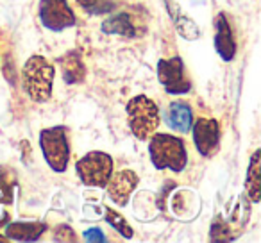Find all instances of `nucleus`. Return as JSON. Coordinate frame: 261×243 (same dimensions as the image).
I'll return each mask as SVG.
<instances>
[{
    "label": "nucleus",
    "mask_w": 261,
    "mask_h": 243,
    "mask_svg": "<svg viewBox=\"0 0 261 243\" xmlns=\"http://www.w3.org/2000/svg\"><path fill=\"white\" fill-rule=\"evenodd\" d=\"M0 241H9V238H8V236H4V234H0Z\"/></svg>",
    "instance_id": "24"
},
{
    "label": "nucleus",
    "mask_w": 261,
    "mask_h": 243,
    "mask_svg": "<svg viewBox=\"0 0 261 243\" xmlns=\"http://www.w3.org/2000/svg\"><path fill=\"white\" fill-rule=\"evenodd\" d=\"M220 122L215 118H197L192 124L193 143L197 152L204 157H213L220 150Z\"/></svg>",
    "instance_id": "8"
},
{
    "label": "nucleus",
    "mask_w": 261,
    "mask_h": 243,
    "mask_svg": "<svg viewBox=\"0 0 261 243\" xmlns=\"http://www.w3.org/2000/svg\"><path fill=\"white\" fill-rule=\"evenodd\" d=\"M20 147H22V154H23V163H27V161H29V157H27V152H29V142H25V140H23V142H20Z\"/></svg>",
    "instance_id": "23"
},
{
    "label": "nucleus",
    "mask_w": 261,
    "mask_h": 243,
    "mask_svg": "<svg viewBox=\"0 0 261 243\" xmlns=\"http://www.w3.org/2000/svg\"><path fill=\"white\" fill-rule=\"evenodd\" d=\"M54 239L56 241H75L77 236L68 225H58L54 231Z\"/></svg>",
    "instance_id": "20"
},
{
    "label": "nucleus",
    "mask_w": 261,
    "mask_h": 243,
    "mask_svg": "<svg viewBox=\"0 0 261 243\" xmlns=\"http://www.w3.org/2000/svg\"><path fill=\"white\" fill-rule=\"evenodd\" d=\"M215 25V50L225 63L236 58V40L232 27L225 13H218L213 20Z\"/></svg>",
    "instance_id": "10"
},
{
    "label": "nucleus",
    "mask_w": 261,
    "mask_h": 243,
    "mask_svg": "<svg viewBox=\"0 0 261 243\" xmlns=\"http://www.w3.org/2000/svg\"><path fill=\"white\" fill-rule=\"evenodd\" d=\"M210 238L211 241H225V239H231L232 234H231V229L229 225L225 224V220L222 217H217L211 225V231H210Z\"/></svg>",
    "instance_id": "19"
},
{
    "label": "nucleus",
    "mask_w": 261,
    "mask_h": 243,
    "mask_svg": "<svg viewBox=\"0 0 261 243\" xmlns=\"http://www.w3.org/2000/svg\"><path fill=\"white\" fill-rule=\"evenodd\" d=\"M165 122L177 132H190L193 124V113L186 102H170L165 113Z\"/></svg>",
    "instance_id": "11"
},
{
    "label": "nucleus",
    "mask_w": 261,
    "mask_h": 243,
    "mask_svg": "<svg viewBox=\"0 0 261 243\" xmlns=\"http://www.w3.org/2000/svg\"><path fill=\"white\" fill-rule=\"evenodd\" d=\"M177 29H179V33H181V36L186 38V40H195V36L190 33V29H192V31H199L195 25H193L192 20H188V18L177 20Z\"/></svg>",
    "instance_id": "21"
},
{
    "label": "nucleus",
    "mask_w": 261,
    "mask_h": 243,
    "mask_svg": "<svg viewBox=\"0 0 261 243\" xmlns=\"http://www.w3.org/2000/svg\"><path fill=\"white\" fill-rule=\"evenodd\" d=\"M75 172L88 188H106L113 174V157L102 150H91L75 163Z\"/></svg>",
    "instance_id": "5"
},
{
    "label": "nucleus",
    "mask_w": 261,
    "mask_h": 243,
    "mask_svg": "<svg viewBox=\"0 0 261 243\" xmlns=\"http://www.w3.org/2000/svg\"><path fill=\"white\" fill-rule=\"evenodd\" d=\"M61 72H63V79L66 84H79L84 80L86 77V66H84L83 59L77 52H66L61 59Z\"/></svg>",
    "instance_id": "14"
},
{
    "label": "nucleus",
    "mask_w": 261,
    "mask_h": 243,
    "mask_svg": "<svg viewBox=\"0 0 261 243\" xmlns=\"http://www.w3.org/2000/svg\"><path fill=\"white\" fill-rule=\"evenodd\" d=\"M40 149L52 172L63 174L66 170L70 159V143L65 127L56 125L43 129L40 132Z\"/></svg>",
    "instance_id": "4"
},
{
    "label": "nucleus",
    "mask_w": 261,
    "mask_h": 243,
    "mask_svg": "<svg viewBox=\"0 0 261 243\" xmlns=\"http://www.w3.org/2000/svg\"><path fill=\"white\" fill-rule=\"evenodd\" d=\"M40 20L45 29L63 33L77 23L75 13L68 6V0H40Z\"/></svg>",
    "instance_id": "6"
},
{
    "label": "nucleus",
    "mask_w": 261,
    "mask_h": 243,
    "mask_svg": "<svg viewBox=\"0 0 261 243\" xmlns=\"http://www.w3.org/2000/svg\"><path fill=\"white\" fill-rule=\"evenodd\" d=\"M16 186V177L9 168L0 167V192L4 193L2 195V202L11 204L13 202V193H15Z\"/></svg>",
    "instance_id": "17"
},
{
    "label": "nucleus",
    "mask_w": 261,
    "mask_h": 243,
    "mask_svg": "<svg viewBox=\"0 0 261 243\" xmlns=\"http://www.w3.org/2000/svg\"><path fill=\"white\" fill-rule=\"evenodd\" d=\"M140 177L133 170H120L116 174H111L106 190L113 202L118 207H125L129 204V199L136 188H138Z\"/></svg>",
    "instance_id": "9"
},
{
    "label": "nucleus",
    "mask_w": 261,
    "mask_h": 243,
    "mask_svg": "<svg viewBox=\"0 0 261 243\" xmlns=\"http://www.w3.org/2000/svg\"><path fill=\"white\" fill-rule=\"evenodd\" d=\"M84 239H86V241H106L108 238L102 234L100 229L91 227V229H88V231L84 232Z\"/></svg>",
    "instance_id": "22"
},
{
    "label": "nucleus",
    "mask_w": 261,
    "mask_h": 243,
    "mask_svg": "<svg viewBox=\"0 0 261 243\" xmlns=\"http://www.w3.org/2000/svg\"><path fill=\"white\" fill-rule=\"evenodd\" d=\"M158 80L165 88V91L170 95L188 93L192 83L186 77L185 63L179 56L170 59H160L158 63Z\"/></svg>",
    "instance_id": "7"
},
{
    "label": "nucleus",
    "mask_w": 261,
    "mask_h": 243,
    "mask_svg": "<svg viewBox=\"0 0 261 243\" xmlns=\"http://www.w3.org/2000/svg\"><path fill=\"white\" fill-rule=\"evenodd\" d=\"M75 2L88 15H104L115 8L113 0H75Z\"/></svg>",
    "instance_id": "18"
},
{
    "label": "nucleus",
    "mask_w": 261,
    "mask_h": 243,
    "mask_svg": "<svg viewBox=\"0 0 261 243\" xmlns=\"http://www.w3.org/2000/svg\"><path fill=\"white\" fill-rule=\"evenodd\" d=\"M0 202H2V197H0ZM0 214H2V213H0Z\"/></svg>",
    "instance_id": "25"
},
{
    "label": "nucleus",
    "mask_w": 261,
    "mask_h": 243,
    "mask_svg": "<svg viewBox=\"0 0 261 243\" xmlns=\"http://www.w3.org/2000/svg\"><path fill=\"white\" fill-rule=\"evenodd\" d=\"M149 156L156 170H170L179 174L188 165L185 142L179 136L167 134V132H154L150 136Z\"/></svg>",
    "instance_id": "1"
},
{
    "label": "nucleus",
    "mask_w": 261,
    "mask_h": 243,
    "mask_svg": "<svg viewBox=\"0 0 261 243\" xmlns=\"http://www.w3.org/2000/svg\"><path fill=\"white\" fill-rule=\"evenodd\" d=\"M56 70L54 65L43 56H31L22 68V84L25 95L33 102L43 104L52 97Z\"/></svg>",
    "instance_id": "2"
},
{
    "label": "nucleus",
    "mask_w": 261,
    "mask_h": 243,
    "mask_svg": "<svg viewBox=\"0 0 261 243\" xmlns=\"http://www.w3.org/2000/svg\"><path fill=\"white\" fill-rule=\"evenodd\" d=\"M104 220L108 222L115 231H118V234H122L123 238L130 239L135 236V231H133V227L129 225V222H127L118 211L113 209V207L104 206Z\"/></svg>",
    "instance_id": "16"
},
{
    "label": "nucleus",
    "mask_w": 261,
    "mask_h": 243,
    "mask_svg": "<svg viewBox=\"0 0 261 243\" xmlns=\"http://www.w3.org/2000/svg\"><path fill=\"white\" fill-rule=\"evenodd\" d=\"M247 197L252 204L261 200V150H254L250 156L249 167H247V179H245Z\"/></svg>",
    "instance_id": "13"
},
{
    "label": "nucleus",
    "mask_w": 261,
    "mask_h": 243,
    "mask_svg": "<svg viewBox=\"0 0 261 243\" xmlns=\"http://www.w3.org/2000/svg\"><path fill=\"white\" fill-rule=\"evenodd\" d=\"M45 231L43 222H11L6 227V236L15 241H36Z\"/></svg>",
    "instance_id": "12"
},
{
    "label": "nucleus",
    "mask_w": 261,
    "mask_h": 243,
    "mask_svg": "<svg viewBox=\"0 0 261 243\" xmlns=\"http://www.w3.org/2000/svg\"><path fill=\"white\" fill-rule=\"evenodd\" d=\"M127 124L136 140L147 142L160 127V107L147 95H136L125 105Z\"/></svg>",
    "instance_id": "3"
},
{
    "label": "nucleus",
    "mask_w": 261,
    "mask_h": 243,
    "mask_svg": "<svg viewBox=\"0 0 261 243\" xmlns=\"http://www.w3.org/2000/svg\"><path fill=\"white\" fill-rule=\"evenodd\" d=\"M100 31L109 36H123V38H133L136 34V29L133 25V20L127 13H118L115 16H109L104 20L100 25Z\"/></svg>",
    "instance_id": "15"
}]
</instances>
